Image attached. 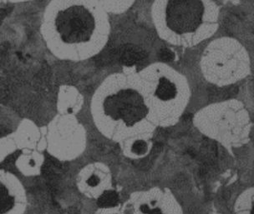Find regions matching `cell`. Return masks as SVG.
<instances>
[{"mask_svg":"<svg viewBox=\"0 0 254 214\" xmlns=\"http://www.w3.org/2000/svg\"><path fill=\"white\" fill-rule=\"evenodd\" d=\"M176 93L177 89L175 85L166 79H162L156 89V96L162 100L167 101L174 98Z\"/></svg>","mask_w":254,"mask_h":214,"instance_id":"5","label":"cell"},{"mask_svg":"<svg viewBox=\"0 0 254 214\" xmlns=\"http://www.w3.org/2000/svg\"><path fill=\"white\" fill-rule=\"evenodd\" d=\"M4 2H9V3H24V2H29V1H32V0H3Z\"/></svg>","mask_w":254,"mask_h":214,"instance_id":"11","label":"cell"},{"mask_svg":"<svg viewBox=\"0 0 254 214\" xmlns=\"http://www.w3.org/2000/svg\"><path fill=\"white\" fill-rule=\"evenodd\" d=\"M88 185L90 186V187H96V186L98 185L99 183H100V178H99L98 176H96V175H92V176H90L89 177V179L87 180Z\"/></svg>","mask_w":254,"mask_h":214,"instance_id":"10","label":"cell"},{"mask_svg":"<svg viewBox=\"0 0 254 214\" xmlns=\"http://www.w3.org/2000/svg\"><path fill=\"white\" fill-rule=\"evenodd\" d=\"M190 119H191V115H190V114H188V115H186V116L184 117V121L185 122L190 121Z\"/></svg>","mask_w":254,"mask_h":214,"instance_id":"13","label":"cell"},{"mask_svg":"<svg viewBox=\"0 0 254 214\" xmlns=\"http://www.w3.org/2000/svg\"><path fill=\"white\" fill-rule=\"evenodd\" d=\"M238 92V87H227L222 89L210 88L209 99L211 101L224 100L236 95Z\"/></svg>","mask_w":254,"mask_h":214,"instance_id":"6","label":"cell"},{"mask_svg":"<svg viewBox=\"0 0 254 214\" xmlns=\"http://www.w3.org/2000/svg\"><path fill=\"white\" fill-rule=\"evenodd\" d=\"M203 13L201 0H170L166 11L167 24L176 32H191L201 24Z\"/></svg>","mask_w":254,"mask_h":214,"instance_id":"2","label":"cell"},{"mask_svg":"<svg viewBox=\"0 0 254 214\" xmlns=\"http://www.w3.org/2000/svg\"><path fill=\"white\" fill-rule=\"evenodd\" d=\"M141 209V212L143 213H145V214H147V213H151V209H149V207L147 205H143L140 208Z\"/></svg>","mask_w":254,"mask_h":214,"instance_id":"12","label":"cell"},{"mask_svg":"<svg viewBox=\"0 0 254 214\" xmlns=\"http://www.w3.org/2000/svg\"><path fill=\"white\" fill-rule=\"evenodd\" d=\"M97 29V17L87 0H51L45 7L41 34L56 56L65 47L90 42Z\"/></svg>","mask_w":254,"mask_h":214,"instance_id":"1","label":"cell"},{"mask_svg":"<svg viewBox=\"0 0 254 214\" xmlns=\"http://www.w3.org/2000/svg\"><path fill=\"white\" fill-rule=\"evenodd\" d=\"M118 195L116 192L107 191L104 193L98 199V205L101 208H111L115 207L118 203Z\"/></svg>","mask_w":254,"mask_h":214,"instance_id":"7","label":"cell"},{"mask_svg":"<svg viewBox=\"0 0 254 214\" xmlns=\"http://www.w3.org/2000/svg\"><path fill=\"white\" fill-rule=\"evenodd\" d=\"M118 56L121 63L127 66H132L134 64H138L146 57V53L142 49L130 44L122 46Z\"/></svg>","mask_w":254,"mask_h":214,"instance_id":"4","label":"cell"},{"mask_svg":"<svg viewBox=\"0 0 254 214\" xmlns=\"http://www.w3.org/2000/svg\"><path fill=\"white\" fill-rule=\"evenodd\" d=\"M159 58L163 61H172L175 58L174 53L169 49L164 48V49H162L159 53Z\"/></svg>","mask_w":254,"mask_h":214,"instance_id":"8","label":"cell"},{"mask_svg":"<svg viewBox=\"0 0 254 214\" xmlns=\"http://www.w3.org/2000/svg\"><path fill=\"white\" fill-rule=\"evenodd\" d=\"M146 143L143 141H137L133 145V151L135 152V154H142L146 152Z\"/></svg>","mask_w":254,"mask_h":214,"instance_id":"9","label":"cell"},{"mask_svg":"<svg viewBox=\"0 0 254 214\" xmlns=\"http://www.w3.org/2000/svg\"><path fill=\"white\" fill-rule=\"evenodd\" d=\"M26 207V193L14 175L0 170V214H22Z\"/></svg>","mask_w":254,"mask_h":214,"instance_id":"3","label":"cell"}]
</instances>
